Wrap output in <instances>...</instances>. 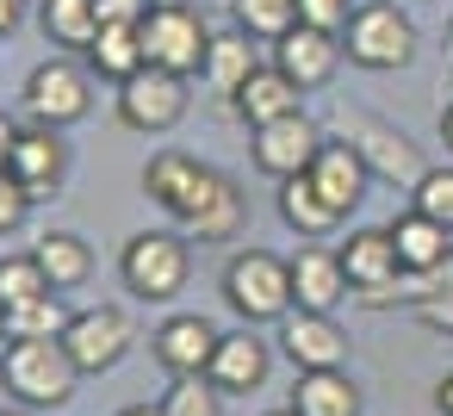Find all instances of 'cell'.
Returning a JSON list of instances; mask_svg holds the SVG:
<instances>
[{
    "label": "cell",
    "mask_w": 453,
    "mask_h": 416,
    "mask_svg": "<svg viewBox=\"0 0 453 416\" xmlns=\"http://www.w3.org/2000/svg\"><path fill=\"white\" fill-rule=\"evenodd\" d=\"M230 13H236V26H242L249 38L280 44V38L298 26V0H230Z\"/></svg>",
    "instance_id": "cell-29"
},
{
    "label": "cell",
    "mask_w": 453,
    "mask_h": 416,
    "mask_svg": "<svg viewBox=\"0 0 453 416\" xmlns=\"http://www.w3.org/2000/svg\"><path fill=\"white\" fill-rule=\"evenodd\" d=\"M143 32V57L156 69H174V75H199L205 63V44H211V26L187 7V0H156L150 19L137 26Z\"/></svg>",
    "instance_id": "cell-5"
},
{
    "label": "cell",
    "mask_w": 453,
    "mask_h": 416,
    "mask_svg": "<svg viewBox=\"0 0 453 416\" xmlns=\"http://www.w3.org/2000/svg\"><path fill=\"white\" fill-rule=\"evenodd\" d=\"M44 292H57V286L44 280V267H38L32 249H26V255H0V311L32 304V298H44Z\"/></svg>",
    "instance_id": "cell-30"
},
{
    "label": "cell",
    "mask_w": 453,
    "mask_h": 416,
    "mask_svg": "<svg viewBox=\"0 0 453 416\" xmlns=\"http://www.w3.org/2000/svg\"><path fill=\"white\" fill-rule=\"evenodd\" d=\"M335 63H342V38H335V32H317V26H292V32L273 44V69H286L304 94H311V88H329Z\"/></svg>",
    "instance_id": "cell-14"
},
{
    "label": "cell",
    "mask_w": 453,
    "mask_h": 416,
    "mask_svg": "<svg viewBox=\"0 0 453 416\" xmlns=\"http://www.w3.org/2000/svg\"><path fill=\"white\" fill-rule=\"evenodd\" d=\"M230 112H236V119L255 131V125H273V119H292V112H304V88H298L286 69H273V63H255V75L236 88Z\"/></svg>",
    "instance_id": "cell-15"
},
{
    "label": "cell",
    "mask_w": 453,
    "mask_h": 416,
    "mask_svg": "<svg viewBox=\"0 0 453 416\" xmlns=\"http://www.w3.org/2000/svg\"><path fill=\"white\" fill-rule=\"evenodd\" d=\"M267 342L261 335H249V323L236 329V335H218V354H211V366H205V379L218 385V391H230V397H249V391H261L267 385Z\"/></svg>",
    "instance_id": "cell-18"
},
{
    "label": "cell",
    "mask_w": 453,
    "mask_h": 416,
    "mask_svg": "<svg viewBox=\"0 0 453 416\" xmlns=\"http://www.w3.org/2000/svg\"><path fill=\"white\" fill-rule=\"evenodd\" d=\"M410 317H416L422 329H434V335H453V286H441L434 298H422V304H410Z\"/></svg>",
    "instance_id": "cell-36"
},
{
    "label": "cell",
    "mask_w": 453,
    "mask_h": 416,
    "mask_svg": "<svg viewBox=\"0 0 453 416\" xmlns=\"http://www.w3.org/2000/svg\"><path fill=\"white\" fill-rule=\"evenodd\" d=\"M7 174L32 193V205H38V199H57L63 181H69V143H63V131H50V125H19V143H13Z\"/></svg>",
    "instance_id": "cell-11"
},
{
    "label": "cell",
    "mask_w": 453,
    "mask_h": 416,
    "mask_svg": "<svg viewBox=\"0 0 453 416\" xmlns=\"http://www.w3.org/2000/svg\"><path fill=\"white\" fill-rule=\"evenodd\" d=\"M88 63H94V75H106V81H131L150 57H143V32L137 26H100V38L88 44Z\"/></svg>",
    "instance_id": "cell-28"
},
{
    "label": "cell",
    "mask_w": 453,
    "mask_h": 416,
    "mask_svg": "<svg viewBox=\"0 0 453 416\" xmlns=\"http://www.w3.org/2000/svg\"><path fill=\"white\" fill-rule=\"evenodd\" d=\"M69 317H75V311H63V292H44V298L7 311V342H26V335H63Z\"/></svg>",
    "instance_id": "cell-31"
},
{
    "label": "cell",
    "mask_w": 453,
    "mask_h": 416,
    "mask_svg": "<svg viewBox=\"0 0 453 416\" xmlns=\"http://www.w3.org/2000/svg\"><path fill=\"white\" fill-rule=\"evenodd\" d=\"M199 187H205V162L187 156V150H156V156L143 162V193H150L168 218H187L193 199H199Z\"/></svg>",
    "instance_id": "cell-16"
},
{
    "label": "cell",
    "mask_w": 453,
    "mask_h": 416,
    "mask_svg": "<svg viewBox=\"0 0 453 416\" xmlns=\"http://www.w3.org/2000/svg\"><path fill=\"white\" fill-rule=\"evenodd\" d=\"M441 137H447V150H453V100L441 106Z\"/></svg>",
    "instance_id": "cell-42"
},
{
    "label": "cell",
    "mask_w": 453,
    "mask_h": 416,
    "mask_svg": "<svg viewBox=\"0 0 453 416\" xmlns=\"http://www.w3.org/2000/svg\"><path fill=\"white\" fill-rule=\"evenodd\" d=\"M280 342H286V360L298 373H323V366H348V329L329 317V311H286L280 317Z\"/></svg>",
    "instance_id": "cell-13"
},
{
    "label": "cell",
    "mask_w": 453,
    "mask_h": 416,
    "mask_svg": "<svg viewBox=\"0 0 453 416\" xmlns=\"http://www.w3.org/2000/svg\"><path fill=\"white\" fill-rule=\"evenodd\" d=\"M81 366L69 360L63 335H26V342H0V385L13 391L19 410H63L75 397Z\"/></svg>",
    "instance_id": "cell-1"
},
{
    "label": "cell",
    "mask_w": 453,
    "mask_h": 416,
    "mask_svg": "<svg viewBox=\"0 0 453 416\" xmlns=\"http://www.w3.org/2000/svg\"><path fill=\"white\" fill-rule=\"evenodd\" d=\"M242 224H249L242 187L224 168H205V187H199L193 212L180 218V236H193V243H230V236H242Z\"/></svg>",
    "instance_id": "cell-12"
},
{
    "label": "cell",
    "mask_w": 453,
    "mask_h": 416,
    "mask_svg": "<svg viewBox=\"0 0 453 416\" xmlns=\"http://www.w3.org/2000/svg\"><path fill=\"white\" fill-rule=\"evenodd\" d=\"M354 19V0H298V26H317V32H348Z\"/></svg>",
    "instance_id": "cell-34"
},
{
    "label": "cell",
    "mask_w": 453,
    "mask_h": 416,
    "mask_svg": "<svg viewBox=\"0 0 453 416\" xmlns=\"http://www.w3.org/2000/svg\"><path fill=\"white\" fill-rule=\"evenodd\" d=\"M19 19H26V0H0V38H13Z\"/></svg>",
    "instance_id": "cell-38"
},
{
    "label": "cell",
    "mask_w": 453,
    "mask_h": 416,
    "mask_svg": "<svg viewBox=\"0 0 453 416\" xmlns=\"http://www.w3.org/2000/svg\"><path fill=\"white\" fill-rule=\"evenodd\" d=\"M366 181H372V168L360 162V150H354L348 137H329V143L317 150V162H311V187H317L342 218L366 199Z\"/></svg>",
    "instance_id": "cell-17"
},
{
    "label": "cell",
    "mask_w": 453,
    "mask_h": 416,
    "mask_svg": "<svg viewBox=\"0 0 453 416\" xmlns=\"http://www.w3.org/2000/svg\"><path fill=\"white\" fill-rule=\"evenodd\" d=\"M224 391L205 379V373H187V379H174L168 385V397H162V410L168 416H224V404H218Z\"/></svg>",
    "instance_id": "cell-32"
},
{
    "label": "cell",
    "mask_w": 453,
    "mask_h": 416,
    "mask_svg": "<svg viewBox=\"0 0 453 416\" xmlns=\"http://www.w3.org/2000/svg\"><path fill=\"white\" fill-rule=\"evenodd\" d=\"M88 106H94V88H88V75H81L69 57H50V63H38V69L26 75V119H32V125L69 131V125L88 119Z\"/></svg>",
    "instance_id": "cell-8"
},
{
    "label": "cell",
    "mask_w": 453,
    "mask_h": 416,
    "mask_svg": "<svg viewBox=\"0 0 453 416\" xmlns=\"http://www.w3.org/2000/svg\"><path fill=\"white\" fill-rule=\"evenodd\" d=\"M255 75V38L242 32V26H230V32H211V44H205V63H199V81L218 94V100H236V88Z\"/></svg>",
    "instance_id": "cell-22"
},
{
    "label": "cell",
    "mask_w": 453,
    "mask_h": 416,
    "mask_svg": "<svg viewBox=\"0 0 453 416\" xmlns=\"http://www.w3.org/2000/svg\"><path fill=\"white\" fill-rule=\"evenodd\" d=\"M26 212H32V193H26L7 168H0V236L19 230V224H26Z\"/></svg>",
    "instance_id": "cell-35"
},
{
    "label": "cell",
    "mask_w": 453,
    "mask_h": 416,
    "mask_svg": "<svg viewBox=\"0 0 453 416\" xmlns=\"http://www.w3.org/2000/svg\"><path fill=\"white\" fill-rule=\"evenodd\" d=\"M292 298L298 311H335L348 298V267H342V249H317L304 243L292 255Z\"/></svg>",
    "instance_id": "cell-19"
},
{
    "label": "cell",
    "mask_w": 453,
    "mask_h": 416,
    "mask_svg": "<svg viewBox=\"0 0 453 416\" xmlns=\"http://www.w3.org/2000/svg\"><path fill=\"white\" fill-rule=\"evenodd\" d=\"M0 416H26V410H0Z\"/></svg>",
    "instance_id": "cell-45"
},
{
    "label": "cell",
    "mask_w": 453,
    "mask_h": 416,
    "mask_svg": "<svg viewBox=\"0 0 453 416\" xmlns=\"http://www.w3.org/2000/svg\"><path fill=\"white\" fill-rule=\"evenodd\" d=\"M342 267H348V292H354V298L391 286V280L403 273L397 243H391V224H379V230H354V236L342 243Z\"/></svg>",
    "instance_id": "cell-21"
},
{
    "label": "cell",
    "mask_w": 453,
    "mask_h": 416,
    "mask_svg": "<svg viewBox=\"0 0 453 416\" xmlns=\"http://www.w3.org/2000/svg\"><path fill=\"white\" fill-rule=\"evenodd\" d=\"M13 143H19V125H13V119H0V168L13 162Z\"/></svg>",
    "instance_id": "cell-39"
},
{
    "label": "cell",
    "mask_w": 453,
    "mask_h": 416,
    "mask_svg": "<svg viewBox=\"0 0 453 416\" xmlns=\"http://www.w3.org/2000/svg\"><path fill=\"white\" fill-rule=\"evenodd\" d=\"M131 317L119 311V304H94V311H75L69 317V329H63V348H69V360L81 366V373H106V366H119L125 354H131Z\"/></svg>",
    "instance_id": "cell-10"
},
{
    "label": "cell",
    "mask_w": 453,
    "mask_h": 416,
    "mask_svg": "<svg viewBox=\"0 0 453 416\" xmlns=\"http://www.w3.org/2000/svg\"><path fill=\"white\" fill-rule=\"evenodd\" d=\"M447 44H453V19H447Z\"/></svg>",
    "instance_id": "cell-46"
},
{
    "label": "cell",
    "mask_w": 453,
    "mask_h": 416,
    "mask_svg": "<svg viewBox=\"0 0 453 416\" xmlns=\"http://www.w3.org/2000/svg\"><path fill=\"white\" fill-rule=\"evenodd\" d=\"M150 7H156V0H94L100 26H143V19H150Z\"/></svg>",
    "instance_id": "cell-37"
},
{
    "label": "cell",
    "mask_w": 453,
    "mask_h": 416,
    "mask_svg": "<svg viewBox=\"0 0 453 416\" xmlns=\"http://www.w3.org/2000/svg\"><path fill=\"white\" fill-rule=\"evenodd\" d=\"M342 57L360 69H403L416 57V26L391 0H366V7H354V19L342 32Z\"/></svg>",
    "instance_id": "cell-4"
},
{
    "label": "cell",
    "mask_w": 453,
    "mask_h": 416,
    "mask_svg": "<svg viewBox=\"0 0 453 416\" xmlns=\"http://www.w3.org/2000/svg\"><path fill=\"white\" fill-rule=\"evenodd\" d=\"M391 243H397V261H403V267H416V273H434V267H447V261H453V230H447V224H434V218H422L416 205L391 218Z\"/></svg>",
    "instance_id": "cell-23"
},
{
    "label": "cell",
    "mask_w": 453,
    "mask_h": 416,
    "mask_svg": "<svg viewBox=\"0 0 453 416\" xmlns=\"http://www.w3.org/2000/svg\"><path fill=\"white\" fill-rule=\"evenodd\" d=\"M38 26L57 50H88L100 38V13H94V0H44L38 7Z\"/></svg>",
    "instance_id": "cell-27"
},
{
    "label": "cell",
    "mask_w": 453,
    "mask_h": 416,
    "mask_svg": "<svg viewBox=\"0 0 453 416\" xmlns=\"http://www.w3.org/2000/svg\"><path fill=\"white\" fill-rule=\"evenodd\" d=\"M156 360L174 373V379H187V373H205L211 366V354H218V329L199 317V311H180V317H168L162 329H156Z\"/></svg>",
    "instance_id": "cell-20"
},
{
    "label": "cell",
    "mask_w": 453,
    "mask_h": 416,
    "mask_svg": "<svg viewBox=\"0 0 453 416\" xmlns=\"http://www.w3.org/2000/svg\"><path fill=\"white\" fill-rule=\"evenodd\" d=\"M410 205H416L422 218H434V224L453 230V168H428V174L410 187Z\"/></svg>",
    "instance_id": "cell-33"
},
{
    "label": "cell",
    "mask_w": 453,
    "mask_h": 416,
    "mask_svg": "<svg viewBox=\"0 0 453 416\" xmlns=\"http://www.w3.org/2000/svg\"><path fill=\"white\" fill-rule=\"evenodd\" d=\"M323 143H329V137H323L304 112H292V119H273V125H255V131H249V162H255L267 181H292V174H311V162H317Z\"/></svg>",
    "instance_id": "cell-9"
},
{
    "label": "cell",
    "mask_w": 453,
    "mask_h": 416,
    "mask_svg": "<svg viewBox=\"0 0 453 416\" xmlns=\"http://www.w3.org/2000/svg\"><path fill=\"white\" fill-rule=\"evenodd\" d=\"M224 298L230 311L255 329V323H280L286 311H298L292 298V255H273V249H242L230 255L224 267Z\"/></svg>",
    "instance_id": "cell-2"
},
{
    "label": "cell",
    "mask_w": 453,
    "mask_h": 416,
    "mask_svg": "<svg viewBox=\"0 0 453 416\" xmlns=\"http://www.w3.org/2000/svg\"><path fill=\"white\" fill-rule=\"evenodd\" d=\"M119 416H168V410H162V404H125Z\"/></svg>",
    "instance_id": "cell-41"
},
{
    "label": "cell",
    "mask_w": 453,
    "mask_h": 416,
    "mask_svg": "<svg viewBox=\"0 0 453 416\" xmlns=\"http://www.w3.org/2000/svg\"><path fill=\"white\" fill-rule=\"evenodd\" d=\"M292 410L298 416H360V391L342 366H323V373H298L292 385Z\"/></svg>",
    "instance_id": "cell-24"
},
{
    "label": "cell",
    "mask_w": 453,
    "mask_h": 416,
    "mask_svg": "<svg viewBox=\"0 0 453 416\" xmlns=\"http://www.w3.org/2000/svg\"><path fill=\"white\" fill-rule=\"evenodd\" d=\"M335 137H348L354 150H360V162L379 174V181H391V187H416L422 174H428V162L416 156V143L403 137V131H391L385 119H366V112H335Z\"/></svg>",
    "instance_id": "cell-7"
},
{
    "label": "cell",
    "mask_w": 453,
    "mask_h": 416,
    "mask_svg": "<svg viewBox=\"0 0 453 416\" xmlns=\"http://www.w3.org/2000/svg\"><path fill=\"white\" fill-rule=\"evenodd\" d=\"M267 416H298V410H292V404H286V410H267Z\"/></svg>",
    "instance_id": "cell-43"
},
{
    "label": "cell",
    "mask_w": 453,
    "mask_h": 416,
    "mask_svg": "<svg viewBox=\"0 0 453 416\" xmlns=\"http://www.w3.org/2000/svg\"><path fill=\"white\" fill-rule=\"evenodd\" d=\"M434 410H441V416H453V373L434 385Z\"/></svg>",
    "instance_id": "cell-40"
},
{
    "label": "cell",
    "mask_w": 453,
    "mask_h": 416,
    "mask_svg": "<svg viewBox=\"0 0 453 416\" xmlns=\"http://www.w3.org/2000/svg\"><path fill=\"white\" fill-rule=\"evenodd\" d=\"M0 342H7V311H0Z\"/></svg>",
    "instance_id": "cell-44"
},
{
    "label": "cell",
    "mask_w": 453,
    "mask_h": 416,
    "mask_svg": "<svg viewBox=\"0 0 453 416\" xmlns=\"http://www.w3.org/2000/svg\"><path fill=\"white\" fill-rule=\"evenodd\" d=\"M280 218L298 230V236H329L335 224H342V212L311 187V174H292V181H280Z\"/></svg>",
    "instance_id": "cell-26"
},
{
    "label": "cell",
    "mask_w": 453,
    "mask_h": 416,
    "mask_svg": "<svg viewBox=\"0 0 453 416\" xmlns=\"http://www.w3.org/2000/svg\"><path fill=\"white\" fill-rule=\"evenodd\" d=\"M180 119H187V75L143 63L131 81H119V125H125V131L162 137V131H174Z\"/></svg>",
    "instance_id": "cell-6"
},
{
    "label": "cell",
    "mask_w": 453,
    "mask_h": 416,
    "mask_svg": "<svg viewBox=\"0 0 453 416\" xmlns=\"http://www.w3.org/2000/svg\"><path fill=\"white\" fill-rule=\"evenodd\" d=\"M32 255H38V267H44V280H50L57 292H75V286L94 273V249H88L75 230H50V236H38Z\"/></svg>",
    "instance_id": "cell-25"
},
{
    "label": "cell",
    "mask_w": 453,
    "mask_h": 416,
    "mask_svg": "<svg viewBox=\"0 0 453 416\" xmlns=\"http://www.w3.org/2000/svg\"><path fill=\"white\" fill-rule=\"evenodd\" d=\"M187 267H193V255H187V236H174V230H137L119 249V273H125L131 298H150V304H168L187 286Z\"/></svg>",
    "instance_id": "cell-3"
}]
</instances>
